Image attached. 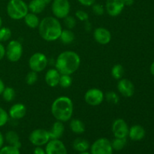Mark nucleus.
Wrapping results in <instances>:
<instances>
[{"label": "nucleus", "instance_id": "obj_1", "mask_svg": "<svg viewBox=\"0 0 154 154\" xmlns=\"http://www.w3.org/2000/svg\"><path fill=\"white\" fill-rule=\"evenodd\" d=\"M81 57L73 51H65L60 53L55 61V69L61 75H72L81 66Z\"/></svg>", "mask_w": 154, "mask_h": 154}, {"label": "nucleus", "instance_id": "obj_2", "mask_svg": "<svg viewBox=\"0 0 154 154\" xmlns=\"http://www.w3.org/2000/svg\"><path fill=\"white\" fill-rule=\"evenodd\" d=\"M39 35L46 42H55L60 38L63 27L55 17H46L40 20L38 26Z\"/></svg>", "mask_w": 154, "mask_h": 154}, {"label": "nucleus", "instance_id": "obj_3", "mask_svg": "<svg viewBox=\"0 0 154 154\" xmlns=\"http://www.w3.org/2000/svg\"><path fill=\"white\" fill-rule=\"evenodd\" d=\"M53 117L58 121L68 122L72 119L74 112V104L68 96H62L53 102L51 108Z\"/></svg>", "mask_w": 154, "mask_h": 154}, {"label": "nucleus", "instance_id": "obj_4", "mask_svg": "<svg viewBox=\"0 0 154 154\" xmlns=\"http://www.w3.org/2000/svg\"><path fill=\"white\" fill-rule=\"evenodd\" d=\"M7 14L11 19L20 20L29 12L28 5L23 0H9L6 7Z\"/></svg>", "mask_w": 154, "mask_h": 154}, {"label": "nucleus", "instance_id": "obj_5", "mask_svg": "<svg viewBox=\"0 0 154 154\" xmlns=\"http://www.w3.org/2000/svg\"><path fill=\"white\" fill-rule=\"evenodd\" d=\"M23 53V45L19 41L11 40L5 48V57L11 63H17L21 59Z\"/></svg>", "mask_w": 154, "mask_h": 154}, {"label": "nucleus", "instance_id": "obj_6", "mask_svg": "<svg viewBox=\"0 0 154 154\" xmlns=\"http://www.w3.org/2000/svg\"><path fill=\"white\" fill-rule=\"evenodd\" d=\"M48 65V59L43 53H35L29 59V67L30 70L37 73L45 70Z\"/></svg>", "mask_w": 154, "mask_h": 154}, {"label": "nucleus", "instance_id": "obj_7", "mask_svg": "<svg viewBox=\"0 0 154 154\" xmlns=\"http://www.w3.org/2000/svg\"><path fill=\"white\" fill-rule=\"evenodd\" d=\"M51 11L56 18L64 19L69 15L71 4L69 0H54L51 4Z\"/></svg>", "mask_w": 154, "mask_h": 154}, {"label": "nucleus", "instance_id": "obj_8", "mask_svg": "<svg viewBox=\"0 0 154 154\" xmlns=\"http://www.w3.org/2000/svg\"><path fill=\"white\" fill-rule=\"evenodd\" d=\"M90 148L91 154H113L114 151L111 141L106 138H98Z\"/></svg>", "mask_w": 154, "mask_h": 154}, {"label": "nucleus", "instance_id": "obj_9", "mask_svg": "<svg viewBox=\"0 0 154 154\" xmlns=\"http://www.w3.org/2000/svg\"><path fill=\"white\" fill-rule=\"evenodd\" d=\"M29 140L32 145L35 147H42L46 145L47 143L51 140V138L48 130L44 129H36L30 133Z\"/></svg>", "mask_w": 154, "mask_h": 154}, {"label": "nucleus", "instance_id": "obj_10", "mask_svg": "<svg viewBox=\"0 0 154 154\" xmlns=\"http://www.w3.org/2000/svg\"><path fill=\"white\" fill-rule=\"evenodd\" d=\"M105 94L98 88L89 89L84 94V101L90 106H98L103 102Z\"/></svg>", "mask_w": 154, "mask_h": 154}, {"label": "nucleus", "instance_id": "obj_11", "mask_svg": "<svg viewBox=\"0 0 154 154\" xmlns=\"http://www.w3.org/2000/svg\"><path fill=\"white\" fill-rule=\"evenodd\" d=\"M129 129L127 123L122 118L114 120L111 126V130L114 138H126L129 134Z\"/></svg>", "mask_w": 154, "mask_h": 154}, {"label": "nucleus", "instance_id": "obj_12", "mask_svg": "<svg viewBox=\"0 0 154 154\" xmlns=\"http://www.w3.org/2000/svg\"><path fill=\"white\" fill-rule=\"evenodd\" d=\"M124 8L123 0H106L105 2V11L113 17L119 16L123 12Z\"/></svg>", "mask_w": 154, "mask_h": 154}, {"label": "nucleus", "instance_id": "obj_13", "mask_svg": "<svg viewBox=\"0 0 154 154\" xmlns=\"http://www.w3.org/2000/svg\"><path fill=\"white\" fill-rule=\"evenodd\" d=\"M46 154H68L64 143L60 139H51L45 147Z\"/></svg>", "mask_w": 154, "mask_h": 154}, {"label": "nucleus", "instance_id": "obj_14", "mask_svg": "<svg viewBox=\"0 0 154 154\" xmlns=\"http://www.w3.org/2000/svg\"><path fill=\"white\" fill-rule=\"evenodd\" d=\"M117 88L119 93L126 98L132 97L135 93V86L133 83L126 78H123L119 80L117 84Z\"/></svg>", "mask_w": 154, "mask_h": 154}, {"label": "nucleus", "instance_id": "obj_15", "mask_svg": "<svg viewBox=\"0 0 154 154\" xmlns=\"http://www.w3.org/2000/svg\"><path fill=\"white\" fill-rule=\"evenodd\" d=\"M111 32L105 27H97L93 32V38L99 45H108L111 42Z\"/></svg>", "mask_w": 154, "mask_h": 154}, {"label": "nucleus", "instance_id": "obj_16", "mask_svg": "<svg viewBox=\"0 0 154 154\" xmlns=\"http://www.w3.org/2000/svg\"><path fill=\"white\" fill-rule=\"evenodd\" d=\"M8 115L12 120H20L26 114V107L22 103H16L12 105L8 111Z\"/></svg>", "mask_w": 154, "mask_h": 154}, {"label": "nucleus", "instance_id": "obj_17", "mask_svg": "<svg viewBox=\"0 0 154 154\" xmlns=\"http://www.w3.org/2000/svg\"><path fill=\"white\" fill-rule=\"evenodd\" d=\"M61 74L56 69H51L47 71L45 75V83L51 87H56L59 85Z\"/></svg>", "mask_w": 154, "mask_h": 154}, {"label": "nucleus", "instance_id": "obj_18", "mask_svg": "<svg viewBox=\"0 0 154 154\" xmlns=\"http://www.w3.org/2000/svg\"><path fill=\"white\" fill-rule=\"evenodd\" d=\"M145 129L141 125H133L131 126L129 129V134L128 136L129 137L131 140L134 141H141L145 136Z\"/></svg>", "mask_w": 154, "mask_h": 154}, {"label": "nucleus", "instance_id": "obj_19", "mask_svg": "<svg viewBox=\"0 0 154 154\" xmlns=\"http://www.w3.org/2000/svg\"><path fill=\"white\" fill-rule=\"evenodd\" d=\"M51 139H60L63 136L65 132V126L63 122L57 121L53 124L52 127L49 131Z\"/></svg>", "mask_w": 154, "mask_h": 154}, {"label": "nucleus", "instance_id": "obj_20", "mask_svg": "<svg viewBox=\"0 0 154 154\" xmlns=\"http://www.w3.org/2000/svg\"><path fill=\"white\" fill-rule=\"evenodd\" d=\"M48 5L44 0H31L29 3V11L35 14H38L45 11V8Z\"/></svg>", "mask_w": 154, "mask_h": 154}, {"label": "nucleus", "instance_id": "obj_21", "mask_svg": "<svg viewBox=\"0 0 154 154\" xmlns=\"http://www.w3.org/2000/svg\"><path fill=\"white\" fill-rule=\"evenodd\" d=\"M5 140L8 144V145L14 146V147H17V148L20 149L21 142L20 141L19 135L15 131L10 130L6 132L5 136Z\"/></svg>", "mask_w": 154, "mask_h": 154}, {"label": "nucleus", "instance_id": "obj_22", "mask_svg": "<svg viewBox=\"0 0 154 154\" xmlns=\"http://www.w3.org/2000/svg\"><path fill=\"white\" fill-rule=\"evenodd\" d=\"M69 128L73 133L81 135L85 132V125L82 120L79 119H72L69 123Z\"/></svg>", "mask_w": 154, "mask_h": 154}, {"label": "nucleus", "instance_id": "obj_23", "mask_svg": "<svg viewBox=\"0 0 154 154\" xmlns=\"http://www.w3.org/2000/svg\"><path fill=\"white\" fill-rule=\"evenodd\" d=\"M72 147L75 151L81 153V152L87 151L90 149V144L87 140L84 139V138H78L74 140L73 143H72Z\"/></svg>", "mask_w": 154, "mask_h": 154}, {"label": "nucleus", "instance_id": "obj_24", "mask_svg": "<svg viewBox=\"0 0 154 154\" xmlns=\"http://www.w3.org/2000/svg\"><path fill=\"white\" fill-rule=\"evenodd\" d=\"M24 23L30 29H36L40 23V19L37 14H33L32 12H28L25 17L23 18Z\"/></svg>", "mask_w": 154, "mask_h": 154}, {"label": "nucleus", "instance_id": "obj_25", "mask_svg": "<svg viewBox=\"0 0 154 154\" xmlns=\"http://www.w3.org/2000/svg\"><path fill=\"white\" fill-rule=\"evenodd\" d=\"M59 39L63 45H70L75 39V33L71 29H63Z\"/></svg>", "mask_w": 154, "mask_h": 154}, {"label": "nucleus", "instance_id": "obj_26", "mask_svg": "<svg viewBox=\"0 0 154 154\" xmlns=\"http://www.w3.org/2000/svg\"><path fill=\"white\" fill-rule=\"evenodd\" d=\"M111 75L113 78L115 80L122 79L125 75V69L124 67L121 64H116L112 67L111 71Z\"/></svg>", "mask_w": 154, "mask_h": 154}, {"label": "nucleus", "instance_id": "obj_27", "mask_svg": "<svg viewBox=\"0 0 154 154\" xmlns=\"http://www.w3.org/2000/svg\"><path fill=\"white\" fill-rule=\"evenodd\" d=\"M1 96H2V99L5 102H11L14 100L15 97H16V91L13 87H5Z\"/></svg>", "mask_w": 154, "mask_h": 154}, {"label": "nucleus", "instance_id": "obj_28", "mask_svg": "<svg viewBox=\"0 0 154 154\" xmlns=\"http://www.w3.org/2000/svg\"><path fill=\"white\" fill-rule=\"evenodd\" d=\"M111 142V146L114 150H122L126 145V138H114Z\"/></svg>", "mask_w": 154, "mask_h": 154}, {"label": "nucleus", "instance_id": "obj_29", "mask_svg": "<svg viewBox=\"0 0 154 154\" xmlns=\"http://www.w3.org/2000/svg\"><path fill=\"white\" fill-rule=\"evenodd\" d=\"M12 32L10 28L6 26H2L0 29V42H6L9 41L11 38Z\"/></svg>", "mask_w": 154, "mask_h": 154}, {"label": "nucleus", "instance_id": "obj_30", "mask_svg": "<svg viewBox=\"0 0 154 154\" xmlns=\"http://www.w3.org/2000/svg\"><path fill=\"white\" fill-rule=\"evenodd\" d=\"M72 78L69 75H60L59 85L63 89H67L72 86Z\"/></svg>", "mask_w": 154, "mask_h": 154}, {"label": "nucleus", "instance_id": "obj_31", "mask_svg": "<svg viewBox=\"0 0 154 154\" xmlns=\"http://www.w3.org/2000/svg\"><path fill=\"white\" fill-rule=\"evenodd\" d=\"M105 98L108 102L112 104V105H117L120 101V97L118 94L114 91H109L105 95Z\"/></svg>", "mask_w": 154, "mask_h": 154}, {"label": "nucleus", "instance_id": "obj_32", "mask_svg": "<svg viewBox=\"0 0 154 154\" xmlns=\"http://www.w3.org/2000/svg\"><path fill=\"white\" fill-rule=\"evenodd\" d=\"M0 154H20V149L11 145L3 146L0 149Z\"/></svg>", "mask_w": 154, "mask_h": 154}, {"label": "nucleus", "instance_id": "obj_33", "mask_svg": "<svg viewBox=\"0 0 154 154\" xmlns=\"http://www.w3.org/2000/svg\"><path fill=\"white\" fill-rule=\"evenodd\" d=\"M38 81V73L35 72L33 71H30L27 73L26 76V83L28 85L32 86L34 85L36 82Z\"/></svg>", "mask_w": 154, "mask_h": 154}, {"label": "nucleus", "instance_id": "obj_34", "mask_svg": "<svg viewBox=\"0 0 154 154\" xmlns=\"http://www.w3.org/2000/svg\"><path fill=\"white\" fill-rule=\"evenodd\" d=\"M8 113L5 111L3 108L0 107V128L3 127L7 124L9 120Z\"/></svg>", "mask_w": 154, "mask_h": 154}, {"label": "nucleus", "instance_id": "obj_35", "mask_svg": "<svg viewBox=\"0 0 154 154\" xmlns=\"http://www.w3.org/2000/svg\"><path fill=\"white\" fill-rule=\"evenodd\" d=\"M64 24L65 26H66V29L72 30V29L75 28V26H76V19H75V17H74L69 15V16H67L66 17L64 18Z\"/></svg>", "mask_w": 154, "mask_h": 154}, {"label": "nucleus", "instance_id": "obj_36", "mask_svg": "<svg viewBox=\"0 0 154 154\" xmlns=\"http://www.w3.org/2000/svg\"><path fill=\"white\" fill-rule=\"evenodd\" d=\"M92 7V11H93V13L94 14L97 15V16H102L105 14V8L103 5H102L101 4L99 3H95L94 5L91 6Z\"/></svg>", "mask_w": 154, "mask_h": 154}, {"label": "nucleus", "instance_id": "obj_37", "mask_svg": "<svg viewBox=\"0 0 154 154\" xmlns=\"http://www.w3.org/2000/svg\"><path fill=\"white\" fill-rule=\"evenodd\" d=\"M75 17L77 19L82 22H86L89 20V14L86 11L83 10H78L75 12Z\"/></svg>", "mask_w": 154, "mask_h": 154}, {"label": "nucleus", "instance_id": "obj_38", "mask_svg": "<svg viewBox=\"0 0 154 154\" xmlns=\"http://www.w3.org/2000/svg\"><path fill=\"white\" fill-rule=\"evenodd\" d=\"M96 0H78V2L85 7H91L93 5L96 3Z\"/></svg>", "mask_w": 154, "mask_h": 154}, {"label": "nucleus", "instance_id": "obj_39", "mask_svg": "<svg viewBox=\"0 0 154 154\" xmlns=\"http://www.w3.org/2000/svg\"><path fill=\"white\" fill-rule=\"evenodd\" d=\"M5 57V47L2 42H0V61L2 60Z\"/></svg>", "mask_w": 154, "mask_h": 154}, {"label": "nucleus", "instance_id": "obj_40", "mask_svg": "<svg viewBox=\"0 0 154 154\" xmlns=\"http://www.w3.org/2000/svg\"><path fill=\"white\" fill-rule=\"evenodd\" d=\"M33 154H46V152L42 147H35L33 150Z\"/></svg>", "mask_w": 154, "mask_h": 154}, {"label": "nucleus", "instance_id": "obj_41", "mask_svg": "<svg viewBox=\"0 0 154 154\" xmlns=\"http://www.w3.org/2000/svg\"><path fill=\"white\" fill-rule=\"evenodd\" d=\"M84 28H85L86 31H87V32L90 31V30H91V29H92L91 23H90L89 20L86 21L85 24H84Z\"/></svg>", "mask_w": 154, "mask_h": 154}, {"label": "nucleus", "instance_id": "obj_42", "mask_svg": "<svg viewBox=\"0 0 154 154\" xmlns=\"http://www.w3.org/2000/svg\"><path fill=\"white\" fill-rule=\"evenodd\" d=\"M5 88V85L4 81H3L2 79L0 78V96H1L3 90H4Z\"/></svg>", "mask_w": 154, "mask_h": 154}, {"label": "nucleus", "instance_id": "obj_43", "mask_svg": "<svg viewBox=\"0 0 154 154\" xmlns=\"http://www.w3.org/2000/svg\"><path fill=\"white\" fill-rule=\"evenodd\" d=\"M5 142V137L3 134L0 132V149L3 147Z\"/></svg>", "mask_w": 154, "mask_h": 154}, {"label": "nucleus", "instance_id": "obj_44", "mask_svg": "<svg viewBox=\"0 0 154 154\" xmlns=\"http://www.w3.org/2000/svg\"><path fill=\"white\" fill-rule=\"evenodd\" d=\"M125 6H132L134 4V0H123Z\"/></svg>", "mask_w": 154, "mask_h": 154}, {"label": "nucleus", "instance_id": "obj_45", "mask_svg": "<svg viewBox=\"0 0 154 154\" xmlns=\"http://www.w3.org/2000/svg\"><path fill=\"white\" fill-rule=\"evenodd\" d=\"M150 73H151L152 75H153L154 76V61L153 62V63L151 64V66H150Z\"/></svg>", "mask_w": 154, "mask_h": 154}, {"label": "nucleus", "instance_id": "obj_46", "mask_svg": "<svg viewBox=\"0 0 154 154\" xmlns=\"http://www.w3.org/2000/svg\"><path fill=\"white\" fill-rule=\"evenodd\" d=\"M2 27V17H0V29Z\"/></svg>", "mask_w": 154, "mask_h": 154}, {"label": "nucleus", "instance_id": "obj_47", "mask_svg": "<svg viewBox=\"0 0 154 154\" xmlns=\"http://www.w3.org/2000/svg\"><path fill=\"white\" fill-rule=\"evenodd\" d=\"M44 1L45 2V3H46L47 5H48L51 2V1H52V0H44Z\"/></svg>", "mask_w": 154, "mask_h": 154}, {"label": "nucleus", "instance_id": "obj_48", "mask_svg": "<svg viewBox=\"0 0 154 154\" xmlns=\"http://www.w3.org/2000/svg\"><path fill=\"white\" fill-rule=\"evenodd\" d=\"M79 154H91V153H89L88 151H85V152H81V153H79Z\"/></svg>", "mask_w": 154, "mask_h": 154}]
</instances>
